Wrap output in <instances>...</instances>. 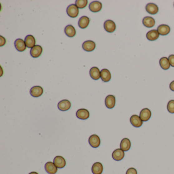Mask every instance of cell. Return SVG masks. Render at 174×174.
<instances>
[{
	"instance_id": "obj_8",
	"label": "cell",
	"mask_w": 174,
	"mask_h": 174,
	"mask_svg": "<svg viewBox=\"0 0 174 174\" xmlns=\"http://www.w3.org/2000/svg\"><path fill=\"white\" fill-rule=\"evenodd\" d=\"M125 152L121 149H116L113 152L112 157L116 161H120L124 158Z\"/></svg>"
},
{
	"instance_id": "obj_35",
	"label": "cell",
	"mask_w": 174,
	"mask_h": 174,
	"mask_svg": "<svg viewBox=\"0 0 174 174\" xmlns=\"http://www.w3.org/2000/svg\"><path fill=\"white\" fill-rule=\"evenodd\" d=\"M29 174H38L37 172H32L31 173H29Z\"/></svg>"
},
{
	"instance_id": "obj_33",
	"label": "cell",
	"mask_w": 174,
	"mask_h": 174,
	"mask_svg": "<svg viewBox=\"0 0 174 174\" xmlns=\"http://www.w3.org/2000/svg\"><path fill=\"white\" fill-rule=\"evenodd\" d=\"M1 43H0V46L2 47L5 44L6 39L5 38L3 37V36H1Z\"/></svg>"
},
{
	"instance_id": "obj_28",
	"label": "cell",
	"mask_w": 174,
	"mask_h": 174,
	"mask_svg": "<svg viewBox=\"0 0 174 174\" xmlns=\"http://www.w3.org/2000/svg\"><path fill=\"white\" fill-rule=\"evenodd\" d=\"M160 67L164 70H167L170 67V63L169 62V59L167 57H162L160 59Z\"/></svg>"
},
{
	"instance_id": "obj_11",
	"label": "cell",
	"mask_w": 174,
	"mask_h": 174,
	"mask_svg": "<svg viewBox=\"0 0 174 174\" xmlns=\"http://www.w3.org/2000/svg\"><path fill=\"white\" fill-rule=\"evenodd\" d=\"M116 105V97L113 95H108L105 99V105L106 107L112 109Z\"/></svg>"
},
{
	"instance_id": "obj_25",
	"label": "cell",
	"mask_w": 174,
	"mask_h": 174,
	"mask_svg": "<svg viewBox=\"0 0 174 174\" xmlns=\"http://www.w3.org/2000/svg\"><path fill=\"white\" fill-rule=\"evenodd\" d=\"M159 36L157 30H152L149 31L147 34V38L150 41H156L157 39Z\"/></svg>"
},
{
	"instance_id": "obj_20",
	"label": "cell",
	"mask_w": 174,
	"mask_h": 174,
	"mask_svg": "<svg viewBox=\"0 0 174 174\" xmlns=\"http://www.w3.org/2000/svg\"><path fill=\"white\" fill-rule=\"evenodd\" d=\"M142 23L147 28H152L155 25V21L152 17H146L143 18Z\"/></svg>"
},
{
	"instance_id": "obj_3",
	"label": "cell",
	"mask_w": 174,
	"mask_h": 174,
	"mask_svg": "<svg viewBox=\"0 0 174 174\" xmlns=\"http://www.w3.org/2000/svg\"><path fill=\"white\" fill-rule=\"evenodd\" d=\"M71 107V103L67 100H63L59 102L58 108L62 112H66L69 110Z\"/></svg>"
},
{
	"instance_id": "obj_9",
	"label": "cell",
	"mask_w": 174,
	"mask_h": 174,
	"mask_svg": "<svg viewBox=\"0 0 174 174\" xmlns=\"http://www.w3.org/2000/svg\"><path fill=\"white\" fill-rule=\"evenodd\" d=\"M43 88L39 86H35L31 88L30 92L31 96L33 97H39L43 93Z\"/></svg>"
},
{
	"instance_id": "obj_7",
	"label": "cell",
	"mask_w": 174,
	"mask_h": 174,
	"mask_svg": "<svg viewBox=\"0 0 174 174\" xmlns=\"http://www.w3.org/2000/svg\"><path fill=\"white\" fill-rule=\"evenodd\" d=\"M104 27L107 32L112 33L116 29V24L112 20H107L104 22Z\"/></svg>"
},
{
	"instance_id": "obj_22",
	"label": "cell",
	"mask_w": 174,
	"mask_h": 174,
	"mask_svg": "<svg viewBox=\"0 0 174 174\" xmlns=\"http://www.w3.org/2000/svg\"><path fill=\"white\" fill-rule=\"evenodd\" d=\"M25 42L27 47H29V48L32 49V47L35 46L36 41H35V38L33 35H27L26 37Z\"/></svg>"
},
{
	"instance_id": "obj_18",
	"label": "cell",
	"mask_w": 174,
	"mask_h": 174,
	"mask_svg": "<svg viewBox=\"0 0 174 174\" xmlns=\"http://www.w3.org/2000/svg\"><path fill=\"white\" fill-rule=\"evenodd\" d=\"M91 78L95 80H99L101 77V72L97 67H92L89 72Z\"/></svg>"
},
{
	"instance_id": "obj_14",
	"label": "cell",
	"mask_w": 174,
	"mask_h": 174,
	"mask_svg": "<svg viewBox=\"0 0 174 174\" xmlns=\"http://www.w3.org/2000/svg\"><path fill=\"white\" fill-rule=\"evenodd\" d=\"M89 8L92 12H97L102 9V3L99 1L92 2L89 4Z\"/></svg>"
},
{
	"instance_id": "obj_24",
	"label": "cell",
	"mask_w": 174,
	"mask_h": 174,
	"mask_svg": "<svg viewBox=\"0 0 174 174\" xmlns=\"http://www.w3.org/2000/svg\"><path fill=\"white\" fill-rule=\"evenodd\" d=\"M93 174H102L103 171V167L102 163L97 162L94 163L92 168Z\"/></svg>"
},
{
	"instance_id": "obj_21",
	"label": "cell",
	"mask_w": 174,
	"mask_h": 174,
	"mask_svg": "<svg viewBox=\"0 0 174 174\" xmlns=\"http://www.w3.org/2000/svg\"><path fill=\"white\" fill-rule=\"evenodd\" d=\"M131 147V142L129 139L127 138H123L122 140L121 144H120V148L124 151V152L128 151Z\"/></svg>"
},
{
	"instance_id": "obj_27",
	"label": "cell",
	"mask_w": 174,
	"mask_h": 174,
	"mask_svg": "<svg viewBox=\"0 0 174 174\" xmlns=\"http://www.w3.org/2000/svg\"><path fill=\"white\" fill-rule=\"evenodd\" d=\"M64 32L66 35L70 37H72L75 36L76 33V30L72 25H67L65 28Z\"/></svg>"
},
{
	"instance_id": "obj_34",
	"label": "cell",
	"mask_w": 174,
	"mask_h": 174,
	"mask_svg": "<svg viewBox=\"0 0 174 174\" xmlns=\"http://www.w3.org/2000/svg\"><path fill=\"white\" fill-rule=\"evenodd\" d=\"M170 88L172 91L174 92V80L170 84Z\"/></svg>"
},
{
	"instance_id": "obj_2",
	"label": "cell",
	"mask_w": 174,
	"mask_h": 174,
	"mask_svg": "<svg viewBox=\"0 0 174 174\" xmlns=\"http://www.w3.org/2000/svg\"><path fill=\"white\" fill-rule=\"evenodd\" d=\"M89 143L92 148H97L100 145V138L97 135L93 134L89 137Z\"/></svg>"
},
{
	"instance_id": "obj_6",
	"label": "cell",
	"mask_w": 174,
	"mask_h": 174,
	"mask_svg": "<svg viewBox=\"0 0 174 174\" xmlns=\"http://www.w3.org/2000/svg\"><path fill=\"white\" fill-rule=\"evenodd\" d=\"M46 171L49 174H55L57 173L58 168L56 167L54 163L52 162H47L45 166Z\"/></svg>"
},
{
	"instance_id": "obj_29",
	"label": "cell",
	"mask_w": 174,
	"mask_h": 174,
	"mask_svg": "<svg viewBox=\"0 0 174 174\" xmlns=\"http://www.w3.org/2000/svg\"><path fill=\"white\" fill-rule=\"evenodd\" d=\"M87 0H77L76 1V5L78 8H84L87 6Z\"/></svg>"
},
{
	"instance_id": "obj_1",
	"label": "cell",
	"mask_w": 174,
	"mask_h": 174,
	"mask_svg": "<svg viewBox=\"0 0 174 174\" xmlns=\"http://www.w3.org/2000/svg\"><path fill=\"white\" fill-rule=\"evenodd\" d=\"M67 15L72 18H75L79 14V9L75 4L70 5L67 9Z\"/></svg>"
},
{
	"instance_id": "obj_19",
	"label": "cell",
	"mask_w": 174,
	"mask_h": 174,
	"mask_svg": "<svg viewBox=\"0 0 174 174\" xmlns=\"http://www.w3.org/2000/svg\"><path fill=\"white\" fill-rule=\"evenodd\" d=\"M101 78L102 81L104 82H107L110 81L112 78V75L108 70L104 68L101 71Z\"/></svg>"
},
{
	"instance_id": "obj_5",
	"label": "cell",
	"mask_w": 174,
	"mask_h": 174,
	"mask_svg": "<svg viewBox=\"0 0 174 174\" xmlns=\"http://www.w3.org/2000/svg\"><path fill=\"white\" fill-rule=\"evenodd\" d=\"M54 163L58 169H62L66 166V160L62 156H56L54 159Z\"/></svg>"
},
{
	"instance_id": "obj_23",
	"label": "cell",
	"mask_w": 174,
	"mask_h": 174,
	"mask_svg": "<svg viewBox=\"0 0 174 174\" xmlns=\"http://www.w3.org/2000/svg\"><path fill=\"white\" fill-rule=\"evenodd\" d=\"M90 20L87 17L83 16L80 18L78 22V26L81 29H85L89 25Z\"/></svg>"
},
{
	"instance_id": "obj_16",
	"label": "cell",
	"mask_w": 174,
	"mask_h": 174,
	"mask_svg": "<svg viewBox=\"0 0 174 174\" xmlns=\"http://www.w3.org/2000/svg\"><path fill=\"white\" fill-rule=\"evenodd\" d=\"M14 46L17 50L19 52H23L26 49V45L25 42L22 39H17L14 42Z\"/></svg>"
},
{
	"instance_id": "obj_31",
	"label": "cell",
	"mask_w": 174,
	"mask_h": 174,
	"mask_svg": "<svg viewBox=\"0 0 174 174\" xmlns=\"http://www.w3.org/2000/svg\"><path fill=\"white\" fill-rule=\"evenodd\" d=\"M126 174H137V172L136 169L133 167H130L127 170Z\"/></svg>"
},
{
	"instance_id": "obj_15",
	"label": "cell",
	"mask_w": 174,
	"mask_h": 174,
	"mask_svg": "<svg viewBox=\"0 0 174 174\" xmlns=\"http://www.w3.org/2000/svg\"><path fill=\"white\" fill-rule=\"evenodd\" d=\"M151 112L148 108H144L140 112L139 117L142 121L147 122L151 118Z\"/></svg>"
},
{
	"instance_id": "obj_4",
	"label": "cell",
	"mask_w": 174,
	"mask_h": 174,
	"mask_svg": "<svg viewBox=\"0 0 174 174\" xmlns=\"http://www.w3.org/2000/svg\"><path fill=\"white\" fill-rule=\"evenodd\" d=\"M130 121L132 125L135 128L141 127L142 126L143 122L141 120V117L137 115H133L131 116Z\"/></svg>"
},
{
	"instance_id": "obj_10",
	"label": "cell",
	"mask_w": 174,
	"mask_h": 174,
	"mask_svg": "<svg viewBox=\"0 0 174 174\" xmlns=\"http://www.w3.org/2000/svg\"><path fill=\"white\" fill-rule=\"evenodd\" d=\"M84 50L87 52H92L96 48V43L92 41H87L84 42L82 45Z\"/></svg>"
},
{
	"instance_id": "obj_32",
	"label": "cell",
	"mask_w": 174,
	"mask_h": 174,
	"mask_svg": "<svg viewBox=\"0 0 174 174\" xmlns=\"http://www.w3.org/2000/svg\"><path fill=\"white\" fill-rule=\"evenodd\" d=\"M168 59H169L170 65L172 67H174V55H171L169 56Z\"/></svg>"
},
{
	"instance_id": "obj_13",
	"label": "cell",
	"mask_w": 174,
	"mask_h": 174,
	"mask_svg": "<svg viewBox=\"0 0 174 174\" xmlns=\"http://www.w3.org/2000/svg\"><path fill=\"white\" fill-rule=\"evenodd\" d=\"M42 52V47L39 45H36L31 49L30 55L33 58H37L41 56Z\"/></svg>"
},
{
	"instance_id": "obj_26",
	"label": "cell",
	"mask_w": 174,
	"mask_h": 174,
	"mask_svg": "<svg viewBox=\"0 0 174 174\" xmlns=\"http://www.w3.org/2000/svg\"><path fill=\"white\" fill-rule=\"evenodd\" d=\"M170 27L167 25H162L157 28V31L160 35L164 36L168 34L170 32Z\"/></svg>"
},
{
	"instance_id": "obj_12",
	"label": "cell",
	"mask_w": 174,
	"mask_h": 174,
	"mask_svg": "<svg viewBox=\"0 0 174 174\" xmlns=\"http://www.w3.org/2000/svg\"><path fill=\"white\" fill-rule=\"evenodd\" d=\"M76 116L80 120H87L89 117V112L86 109H80L76 112Z\"/></svg>"
},
{
	"instance_id": "obj_17",
	"label": "cell",
	"mask_w": 174,
	"mask_h": 174,
	"mask_svg": "<svg viewBox=\"0 0 174 174\" xmlns=\"http://www.w3.org/2000/svg\"><path fill=\"white\" fill-rule=\"evenodd\" d=\"M146 9L149 13L152 15L157 14L159 10L157 5L152 3H149L147 5Z\"/></svg>"
},
{
	"instance_id": "obj_30",
	"label": "cell",
	"mask_w": 174,
	"mask_h": 174,
	"mask_svg": "<svg viewBox=\"0 0 174 174\" xmlns=\"http://www.w3.org/2000/svg\"><path fill=\"white\" fill-rule=\"evenodd\" d=\"M167 110L171 113H174V100H172L169 101L167 104Z\"/></svg>"
}]
</instances>
